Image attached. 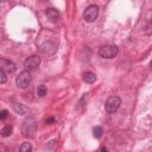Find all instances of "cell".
Instances as JSON below:
<instances>
[{"instance_id":"cell-19","label":"cell","mask_w":152,"mask_h":152,"mask_svg":"<svg viewBox=\"0 0 152 152\" xmlns=\"http://www.w3.org/2000/svg\"><path fill=\"white\" fill-rule=\"evenodd\" d=\"M150 66H151V68H152V61H151V62H150Z\"/></svg>"},{"instance_id":"cell-12","label":"cell","mask_w":152,"mask_h":152,"mask_svg":"<svg viewBox=\"0 0 152 152\" xmlns=\"http://www.w3.org/2000/svg\"><path fill=\"white\" fill-rule=\"evenodd\" d=\"M12 132H13V127L12 126H5L2 129H1V135L4 137V138H6V137H10L11 134H12Z\"/></svg>"},{"instance_id":"cell-5","label":"cell","mask_w":152,"mask_h":152,"mask_svg":"<svg viewBox=\"0 0 152 152\" xmlns=\"http://www.w3.org/2000/svg\"><path fill=\"white\" fill-rule=\"evenodd\" d=\"M120 104H121V100L119 96H110L107 99L104 107H106V110L108 113H114L119 109Z\"/></svg>"},{"instance_id":"cell-16","label":"cell","mask_w":152,"mask_h":152,"mask_svg":"<svg viewBox=\"0 0 152 152\" xmlns=\"http://www.w3.org/2000/svg\"><path fill=\"white\" fill-rule=\"evenodd\" d=\"M6 118H7V110L4 109V110L0 112V119H1V120H5Z\"/></svg>"},{"instance_id":"cell-1","label":"cell","mask_w":152,"mask_h":152,"mask_svg":"<svg viewBox=\"0 0 152 152\" xmlns=\"http://www.w3.org/2000/svg\"><path fill=\"white\" fill-rule=\"evenodd\" d=\"M119 53V49L115 45H103L99 49V56L106 59H110L116 57Z\"/></svg>"},{"instance_id":"cell-11","label":"cell","mask_w":152,"mask_h":152,"mask_svg":"<svg viewBox=\"0 0 152 152\" xmlns=\"http://www.w3.org/2000/svg\"><path fill=\"white\" fill-rule=\"evenodd\" d=\"M31 151H32L31 142H23L19 146V152H31Z\"/></svg>"},{"instance_id":"cell-17","label":"cell","mask_w":152,"mask_h":152,"mask_svg":"<svg viewBox=\"0 0 152 152\" xmlns=\"http://www.w3.org/2000/svg\"><path fill=\"white\" fill-rule=\"evenodd\" d=\"M55 121V119L53 118H49V119H46L45 120V124H51V122H53Z\"/></svg>"},{"instance_id":"cell-20","label":"cell","mask_w":152,"mask_h":152,"mask_svg":"<svg viewBox=\"0 0 152 152\" xmlns=\"http://www.w3.org/2000/svg\"><path fill=\"white\" fill-rule=\"evenodd\" d=\"M151 25H152V18H151Z\"/></svg>"},{"instance_id":"cell-9","label":"cell","mask_w":152,"mask_h":152,"mask_svg":"<svg viewBox=\"0 0 152 152\" xmlns=\"http://www.w3.org/2000/svg\"><path fill=\"white\" fill-rule=\"evenodd\" d=\"M83 81L87 83H94L96 81V75L91 71H86L83 74Z\"/></svg>"},{"instance_id":"cell-8","label":"cell","mask_w":152,"mask_h":152,"mask_svg":"<svg viewBox=\"0 0 152 152\" xmlns=\"http://www.w3.org/2000/svg\"><path fill=\"white\" fill-rule=\"evenodd\" d=\"M45 14L51 23H57L59 19V12L56 8H48L45 11Z\"/></svg>"},{"instance_id":"cell-6","label":"cell","mask_w":152,"mask_h":152,"mask_svg":"<svg viewBox=\"0 0 152 152\" xmlns=\"http://www.w3.org/2000/svg\"><path fill=\"white\" fill-rule=\"evenodd\" d=\"M40 64V58L38 56H31L28 57L25 62H24V66H25V70L27 71H33L36 70Z\"/></svg>"},{"instance_id":"cell-14","label":"cell","mask_w":152,"mask_h":152,"mask_svg":"<svg viewBox=\"0 0 152 152\" xmlns=\"http://www.w3.org/2000/svg\"><path fill=\"white\" fill-rule=\"evenodd\" d=\"M102 127H100V126H95L94 128H93V134H94V137L95 138H101L102 137Z\"/></svg>"},{"instance_id":"cell-15","label":"cell","mask_w":152,"mask_h":152,"mask_svg":"<svg viewBox=\"0 0 152 152\" xmlns=\"http://www.w3.org/2000/svg\"><path fill=\"white\" fill-rule=\"evenodd\" d=\"M6 74L7 72H5L4 70L0 69V83H5L6 82Z\"/></svg>"},{"instance_id":"cell-18","label":"cell","mask_w":152,"mask_h":152,"mask_svg":"<svg viewBox=\"0 0 152 152\" xmlns=\"http://www.w3.org/2000/svg\"><path fill=\"white\" fill-rule=\"evenodd\" d=\"M101 152H108V148L107 147H102L101 148Z\"/></svg>"},{"instance_id":"cell-10","label":"cell","mask_w":152,"mask_h":152,"mask_svg":"<svg viewBox=\"0 0 152 152\" xmlns=\"http://www.w3.org/2000/svg\"><path fill=\"white\" fill-rule=\"evenodd\" d=\"M13 108H14V110H15L17 113H19V114H21V115H25V114L30 113V109H28L27 107H25L24 104H21V103H15V104L13 106Z\"/></svg>"},{"instance_id":"cell-13","label":"cell","mask_w":152,"mask_h":152,"mask_svg":"<svg viewBox=\"0 0 152 152\" xmlns=\"http://www.w3.org/2000/svg\"><path fill=\"white\" fill-rule=\"evenodd\" d=\"M46 93H48V89H46V87H45L44 84L38 86V89H37V94H38V96L43 97V96L46 95Z\"/></svg>"},{"instance_id":"cell-4","label":"cell","mask_w":152,"mask_h":152,"mask_svg":"<svg viewBox=\"0 0 152 152\" xmlns=\"http://www.w3.org/2000/svg\"><path fill=\"white\" fill-rule=\"evenodd\" d=\"M31 80H32V77H31L30 71L24 70V71H21V72L17 76V78H15V84H17L19 88L25 89V88L31 83Z\"/></svg>"},{"instance_id":"cell-3","label":"cell","mask_w":152,"mask_h":152,"mask_svg":"<svg viewBox=\"0 0 152 152\" xmlns=\"http://www.w3.org/2000/svg\"><path fill=\"white\" fill-rule=\"evenodd\" d=\"M99 17V6L90 5L83 12V18L87 23H94Z\"/></svg>"},{"instance_id":"cell-7","label":"cell","mask_w":152,"mask_h":152,"mask_svg":"<svg viewBox=\"0 0 152 152\" xmlns=\"http://www.w3.org/2000/svg\"><path fill=\"white\" fill-rule=\"evenodd\" d=\"M0 69L4 70L5 72H13V71H15V64L7 58H1L0 59Z\"/></svg>"},{"instance_id":"cell-2","label":"cell","mask_w":152,"mask_h":152,"mask_svg":"<svg viewBox=\"0 0 152 152\" xmlns=\"http://www.w3.org/2000/svg\"><path fill=\"white\" fill-rule=\"evenodd\" d=\"M21 132L24 137H33L36 133V121L32 118L25 119L21 126Z\"/></svg>"}]
</instances>
